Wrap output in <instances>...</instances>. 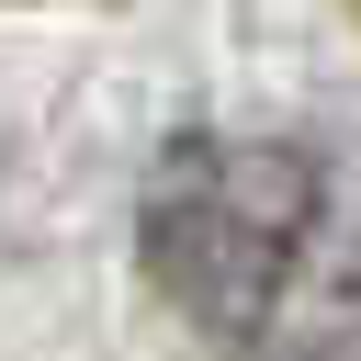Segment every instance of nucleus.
<instances>
[{
    "label": "nucleus",
    "instance_id": "1",
    "mask_svg": "<svg viewBox=\"0 0 361 361\" xmlns=\"http://www.w3.org/2000/svg\"><path fill=\"white\" fill-rule=\"evenodd\" d=\"M135 248L226 361H338L361 338V180L305 135H180L147 169Z\"/></svg>",
    "mask_w": 361,
    "mask_h": 361
}]
</instances>
